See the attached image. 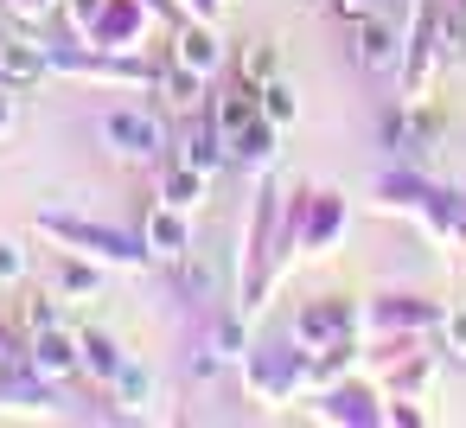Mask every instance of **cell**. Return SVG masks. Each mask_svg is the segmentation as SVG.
<instances>
[{"label": "cell", "mask_w": 466, "mask_h": 428, "mask_svg": "<svg viewBox=\"0 0 466 428\" xmlns=\"http://www.w3.org/2000/svg\"><path fill=\"white\" fill-rule=\"evenodd\" d=\"M351 224V205L345 192L319 186V192H288V250H307V256H332L339 237Z\"/></svg>", "instance_id": "obj_4"}, {"label": "cell", "mask_w": 466, "mask_h": 428, "mask_svg": "<svg viewBox=\"0 0 466 428\" xmlns=\"http://www.w3.org/2000/svg\"><path fill=\"white\" fill-rule=\"evenodd\" d=\"M173 160H186V167H198V173H218V167H230V154H224V128H218V116L205 109H192L186 122H179V135H173Z\"/></svg>", "instance_id": "obj_13"}, {"label": "cell", "mask_w": 466, "mask_h": 428, "mask_svg": "<svg viewBox=\"0 0 466 428\" xmlns=\"http://www.w3.org/2000/svg\"><path fill=\"white\" fill-rule=\"evenodd\" d=\"M256 97H262V116H268V122H275V128H288V122H294V116H300V103H294V90H288V84H281V77H268V84H262V90H256Z\"/></svg>", "instance_id": "obj_25"}, {"label": "cell", "mask_w": 466, "mask_h": 428, "mask_svg": "<svg viewBox=\"0 0 466 428\" xmlns=\"http://www.w3.org/2000/svg\"><path fill=\"white\" fill-rule=\"evenodd\" d=\"M167 122L154 116V109H109L103 116V148L116 154V160H160L167 154Z\"/></svg>", "instance_id": "obj_8"}, {"label": "cell", "mask_w": 466, "mask_h": 428, "mask_svg": "<svg viewBox=\"0 0 466 428\" xmlns=\"http://www.w3.org/2000/svg\"><path fill=\"white\" fill-rule=\"evenodd\" d=\"M65 250H77V256H90V262H103V269H122V275H141L154 256H147V243L141 237H128V230H109V224H84V218H39Z\"/></svg>", "instance_id": "obj_5"}, {"label": "cell", "mask_w": 466, "mask_h": 428, "mask_svg": "<svg viewBox=\"0 0 466 428\" xmlns=\"http://www.w3.org/2000/svg\"><path fill=\"white\" fill-rule=\"evenodd\" d=\"M179 7H186V20H218L224 0H179Z\"/></svg>", "instance_id": "obj_30"}, {"label": "cell", "mask_w": 466, "mask_h": 428, "mask_svg": "<svg viewBox=\"0 0 466 428\" xmlns=\"http://www.w3.org/2000/svg\"><path fill=\"white\" fill-rule=\"evenodd\" d=\"M154 90L167 97V109L192 116V109H198V97H205V77H198V71H186V65L173 58V65H160V71H154Z\"/></svg>", "instance_id": "obj_22"}, {"label": "cell", "mask_w": 466, "mask_h": 428, "mask_svg": "<svg viewBox=\"0 0 466 428\" xmlns=\"http://www.w3.org/2000/svg\"><path fill=\"white\" fill-rule=\"evenodd\" d=\"M383 390L377 383H358V377H339L313 396V422H332V428H377L383 422Z\"/></svg>", "instance_id": "obj_9"}, {"label": "cell", "mask_w": 466, "mask_h": 428, "mask_svg": "<svg viewBox=\"0 0 466 428\" xmlns=\"http://www.w3.org/2000/svg\"><path fill=\"white\" fill-rule=\"evenodd\" d=\"M173 58L198 77H211L224 65V39H218V20H179L173 26Z\"/></svg>", "instance_id": "obj_16"}, {"label": "cell", "mask_w": 466, "mask_h": 428, "mask_svg": "<svg viewBox=\"0 0 466 428\" xmlns=\"http://www.w3.org/2000/svg\"><path fill=\"white\" fill-rule=\"evenodd\" d=\"M447 313H441V301H428V294H377L364 313H358V332L377 345V358L383 352H396V345H415L421 332H434Z\"/></svg>", "instance_id": "obj_3"}, {"label": "cell", "mask_w": 466, "mask_h": 428, "mask_svg": "<svg viewBox=\"0 0 466 428\" xmlns=\"http://www.w3.org/2000/svg\"><path fill=\"white\" fill-rule=\"evenodd\" d=\"M447 65H453V58H447V39H441V0H421V7H415V26L402 33V65H396L402 103H434V84H441Z\"/></svg>", "instance_id": "obj_2"}, {"label": "cell", "mask_w": 466, "mask_h": 428, "mask_svg": "<svg viewBox=\"0 0 466 428\" xmlns=\"http://www.w3.org/2000/svg\"><path fill=\"white\" fill-rule=\"evenodd\" d=\"M20 358H26V371H39L46 383H65V377L84 371V345H77V332H65V326H39Z\"/></svg>", "instance_id": "obj_12"}, {"label": "cell", "mask_w": 466, "mask_h": 428, "mask_svg": "<svg viewBox=\"0 0 466 428\" xmlns=\"http://www.w3.org/2000/svg\"><path fill=\"white\" fill-rule=\"evenodd\" d=\"M428 192H434V179L428 173H415V167H390L383 179H377V211H390V218H421V205H428Z\"/></svg>", "instance_id": "obj_17"}, {"label": "cell", "mask_w": 466, "mask_h": 428, "mask_svg": "<svg viewBox=\"0 0 466 428\" xmlns=\"http://www.w3.org/2000/svg\"><path fill=\"white\" fill-rule=\"evenodd\" d=\"M268 77H275V46H249V52H243V84L262 90Z\"/></svg>", "instance_id": "obj_26"}, {"label": "cell", "mask_w": 466, "mask_h": 428, "mask_svg": "<svg viewBox=\"0 0 466 428\" xmlns=\"http://www.w3.org/2000/svg\"><path fill=\"white\" fill-rule=\"evenodd\" d=\"M224 154H230V167L237 173H249V179H262V173H275V154H281V128L268 122V116H256V122H243L230 141H224Z\"/></svg>", "instance_id": "obj_14"}, {"label": "cell", "mask_w": 466, "mask_h": 428, "mask_svg": "<svg viewBox=\"0 0 466 428\" xmlns=\"http://www.w3.org/2000/svg\"><path fill=\"white\" fill-rule=\"evenodd\" d=\"M332 14L351 26V20H364V14H377V0H332Z\"/></svg>", "instance_id": "obj_29"}, {"label": "cell", "mask_w": 466, "mask_h": 428, "mask_svg": "<svg viewBox=\"0 0 466 428\" xmlns=\"http://www.w3.org/2000/svg\"><path fill=\"white\" fill-rule=\"evenodd\" d=\"M20 275H26V250L14 237H0V288H14Z\"/></svg>", "instance_id": "obj_27"}, {"label": "cell", "mask_w": 466, "mask_h": 428, "mask_svg": "<svg viewBox=\"0 0 466 428\" xmlns=\"http://www.w3.org/2000/svg\"><path fill=\"white\" fill-rule=\"evenodd\" d=\"M243 383L256 403H294L307 390L300 377V345H243Z\"/></svg>", "instance_id": "obj_6"}, {"label": "cell", "mask_w": 466, "mask_h": 428, "mask_svg": "<svg viewBox=\"0 0 466 428\" xmlns=\"http://www.w3.org/2000/svg\"><path fill=\"white\" fill-rule=\"evenodd\" d=\"M58 294H65V301H84V294H103V262L90 269V256L77 262V250H71V256L58 262Z\"/></svg>", "instance_id": "obj_24"}, {"label": "cell", "mask_w": 466, "mask_h": 428, "mask_svg": "<svg viewBox=\"0 0 466 428\" xmlns=\"http://www.w3.org/2000/svg\"><path fill=\"white\" fill-rule=\"evenodd\" d=\"M351 65H358L364 77H390V71L402 65V33H396V20H383V14L351 20Z\"/></svg>", "instance_id": "obj_11"}, {"label": "cell", "mask_w": 466, "mask_h": 428, "mask_svg": "<svg viewBox=\"0 0 466 428\" xmlns=\"http://www.w3.org/2000/svg\"><path fill=\"white\" fill-rule=\"evenodd\" d=\"M7 128H14V90L0 84V135H7Z\"/></svg>", "instance_id": "obj_31"}, {"label": "cell", "mask_w": 466, "mask_h": 428, "mask_svg": "<svg viewBox=\"0 0 466 428\" xmlns=\"http://www.w3.org/2000/svg\"><path fill=\"white\" fill-rule=\"evenodd\" d=\"M205 186H211V173L173 160V167L160 173V205H173V211H198V205H205Z\"/></svg>", "instance_id": "obj_21"}, {"label": "cell", "mask_w": 466, "mask_h": 428, "mask_svg": "<svg viewBox=\"0 0 466 428\" xmlns=\"http://www.w3.org/2000/svg\"><path fill=\"white\" fill-rule=\"evenodd\" d=\"M441 332H447V345L466 358V307H460V313H447V320H441Z\"/></svg>", "instance_id": "obj_28"}, {"label": "cell", "mask_w": 466, "mask_h": 428, "mask_svg": "<svg viewBox=\"0 0 466 428\" xmlns=\"http://www.w3.org/2000/svg\"><path fill=\"white\" fill-rule=\"evenodd\" d=\"M288 256V192L275 173L256 179V205H249V230H243V269H237V313H262L268 281Z\"/></svg>", "instance_id": "obj_1"}, {"label": "cell", "mask_w": 466, "mask_h": 428, "mask_svg": "<svg viewBox=\"0 0 466 428\" xmlns=\"http://www.w3.org/2000/svg\"><path fill=\"white\" fill-rule=\"evenodd\" d=\"M77 345H84V371H90L96 383H109V390H116V377L128 371V352H122L109 332H77Z\"/></svg>", "instance_id": "obj_23"}, {"label": "cell", "mask_w": 466, "mask_h": 428, "mask_svg": "<svg viewBox=\"0 0 466 428\" xmlns=\"http://www.w3.org/2000/svg\"><path fill=\"white\" fill-rule=\"evenodd\" d=\"M383 358H390V396H415V403H421V390L434 383V358L415 352V345H396V352H383Z\"/></svg>", "instance_id": "obj_20"}, {"label": "cell", "mask_w": 466, "mask_h": 428, "mask_svg": "<svg viewBox=\"0 0 466 428\" xmlns=\"http://www.w3.org/2000/svg\"><path fill=\"white\" fill-rule=\"evenodd\" d=\"M46 71H52V52L33 33H7V39H0V84H7V90H33Z\"/></svg>", "instance_id": "obj_15"}, {"label": "cell", "mask_w": 466, "mask_h": 428, "mask_svg": "<svg viewBox=\"0 0 466 428\" xmlns=\"http://www.w3.org/2000/svg\"><path fill=\"white\" fill-rule=\"evenodd\" d=\"M147 33H154V7H147V0H103L96 20H90V33H84V46L116 52V58H135L147 46Z\"/></svg>", "instance_id": "obj_7"}, {"label": "cell", "mask_w": 466, "mask_h": 428, "mask_svg": "<svg viewBox=\"0 0 466 428\" xmlns=\"http://www.w3.org/2000/svg\"><path fill=\"white\" fill-rule=\"evenodd\" d=\"M186 218H192V211L154 205V211H147V224H141L147 256H160V262H186V256H192V224H186Z\"/></svg>", "instance_id": "obj_18"}, {"label": "cell", "mask_w": 466, "mask_h": 428, "mask_svg": "<svg viewBox=\"0 0 466 428\" xmlns=\"http://www.w3.org/2000/svg\"><path fill=\"white\" fill-rule=\"evenodd\" d=\"M332 339H358V307L345 294H313L294 313V345H332Z\"/></svg>", "instance_id": "obj_10"}, {"label": "cell", "mask_w": 466, "mask_h": 428, "mask_svg": "<svg viewBox=\"0 0 466 428\" xmlns=\"http://www.w3.org/2000/svg\"><path fill=\"white\" fill-rule=\"evenodd\" d=\"M358 364V339H332V345H300V377H307V396H319L326 383L351 377Z\"/></svg>", "instance_id": "obj_19"}]
</instances>
